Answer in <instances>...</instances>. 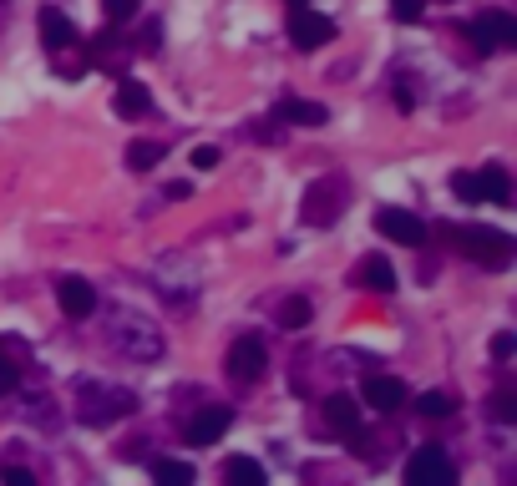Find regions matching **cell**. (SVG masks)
I'll return each instance as SVG.
<instances>
[{
    "label": "cell",
    "mask_w": 517,
    "mask_h": 486,
    "mask_svg": "<svg viewBox=\"0 0 517 486\" xmlns=\"http://www.w3.org/2000/svg\"><path fill=\"white\" fill-rule=\"evenodd\" d=\"M441 238H452V249L477 259L482 269H507L512 264V238L497 228H477V223H441Z\"/></svg>",
    "instance_id": "6da1fadb"
},
{
    "label": "cell",
    "mask_w": 517,
    "mask_h": 486,
    "mask_svg": "<svg viewBox=\"0 0 517 486\" xmlns=\"http://www.w3.org/2000/svg\"><path fill=\"white\" fill-rule=\"evenodd\" d=\"M107 340L127 360H158L163 355V330H158L153 319H142V314H112Z\"/></svg>",
    "instance_id": "7a4b0ae2"
},
{
    "label": "cell",
    "mask_w": 517,
    "mask_h": 486,
    "mask_svg": "<svg viewBox=\"0 0 517 486\" xmlns=\"http://www.w3.org/2000/svg\"><path fill=\"white\" fill-rule=\"evenodd\" d=\"M137 411V395L122 390V385H82V405H77V416L87 426H107V421H122Z\"/></svg>",
    "instance_id": "3957f363"
},
{
    "label": "cell",
    "mask_w": 517,
    "mask_h": 486,
    "mask_svg": "<svg viewBox=\"0 0 517 486\" xmlns=\"http://www.w3.org/2000/svg\"><path fill=\"white\" fill-rule=\"evenodd\" d=\"M264 365H269V355H264V340H259V335H239V340L229 345V360H224L229 380L254 385V380L264 375Z\"/></svg>",
    "instance_id": "277c9868"
},
{
    "label": "cell",
    "mask_w": 517,
    "mask_h": 486,
    "mask_svg": "<svg viewBox=\"0 0 517 486\" xmlns=\"http://www.w3.org/2000/svg\"><path fill=\"white\" fill-rule=\"evenodd\" d=\"M406 481H411V486H452V481H457V466L447 461V451L421 446V451L406 461Z\"/></svg>",
    "instance_id": "5b68a950"
},
{
    "label": "cell",
    "mask_w": 517,
    "mask_h": 486,
    "mask_svg": "<svg viewBox=\"0 0 517 486\" xmlns=\"http://www.w3.org/2000/svg\"><path fill=\"white\" fill-rule=\"evenodd\" d=\"M467 36H472L477 56H487V51H497V46H517V21L502 16V11H482V16L467 26Z\"/></svg>",
    "instance_id": "8992f818"
},
{
    "label": "cell",
    "mask_w": 517,
    "mask_h": 486,
    "mask_svg": "<svg viewBox=\"0 0 517 486\" xmlns=\"http://www.w3.org/2000/svg\"><path fill=\"white\" fill-rule=\"evenodd\" d=\"M289 41L300 46V51H315V46L335 41V21H330V16H320V11L294 6V16H289Z\"/></svg>",
    "instance_id": "52a82bcc"
},
{
    "label": "cell",
    "mask_w": 517,
    "mask_h": 486,
    "mask_svg": "<svg viewBox=\"0 0 517 486\" xmlns=\"http://www.w3.org/2000/svg\"><path fill=\"white\" fill-rule=\"evenodd\" d=\"M340 198H345V183H340V178L315 183V188L305 193V208H300V213H305V223H335V218H340V208H345Z\"/></svg>",
    "instance_id": "ba28073f"
},
{
    "label": "cell",
    "mask_w": 517,
    "mask_h": 486,
    "mask_svg": "<svg viewBox=\"0 0 517 486\" xmlns=\"http://www.w3.org/2000/svg\"><path fill=\"white\" fill-rule=\"evenodd\" d=\"M376 228H381L391 243H406V249H421V243H426V223H421L416 213H406V208H381V213H376Z\"/></svg>",
    "instance_id": "9c48e42d"
},
{
    "label": "cell",
    "mask_w": 517,
    "mask_h": 486,
    "mask_svg": "<svg viewBox=\"0 0 517 486\" xmlns=\"http://www.w3.org/2000/svg\"><path fill=\"white\" fill-rule=\"evenodd\" d=\"M229 426H234V411H229V405H203V411L188 421V441H193V446H213Z\"/></svg>",
    "instance_id": "30bf717a"
},
{
    "label": "cell",
    "mask_w": 517,
    "mask_h": 486,
    "mask_svg": "<svg viewBox=\"0 0 517 486\" xmlns=\"http://www.w3.org/2000/svg\"><path fill=\"white\" fill-rule=\"evenodd\" d=\"M56 304H61L71 319H82V314H92V309H97V289H92L82 274H66V279L56 284Z\"/></svg>",
    "instance_id": "8fae6325"
},
{
    "label": "cell",
    "mask_w": 517,
    "mask_h": 486,
    "mask_svg": "<svg viewBox=\"0 0 517 486\" xmlns=\"http://www.w3.org/2000/svg\"><path fill=\"white\" fill-rule=\"evenodd\" d=\"M320 416H325V426H330L335 436H355V431H360V405H355L350 395H330V400L320 405Z\"/></svg>",
    "instance_id": "7c38bea8"
},
{
    "label": "cell",
    "mask_w": 517,
    "mask_h": 486,
    "mask_svg": "<svg viewBox=\"0 0 517 486\" xmlns=\"http://www.w3.org/2000/svg\"><path fill=\"white\" fill-rule=\"evenodd\" d=\"M401 400H406V385L396 375H371L365 380V405H371V411H396Z\"/></svg>",
    "instance_id": "4fadbf2b"
},
{
    "label": "cell",
    "mask_w": 517,
    "mask_h": 486,
    "mask_svg": "<svg viewBox=\"0 0 517 486\" xmlns=\"http://www.w3.org/2000/svg\"><path fill=\"white\" fill-rule=\"evenodd\" d=\"M41 41H46L51 51H66L71 41H77V26H71L56 6H46V11H41Z\"/></svg>",
    "instance_id": "5bb4252c"
},
{
    "label": "cell",
    "mask_w": 517,
    "mask_h": 486,
    "mask_svg": "<svg viewBox=\"0 0 517 486\" xmlns=\"http://www.w3.org/2000/svg\"><path fill=\"white\" fill-rule=\"evenodd\" d=\"M360 284L371 289V294H391L396 289V269H391V259L386 254H371L360 264Z\"/></svg>",
    "instance_id": "9a60e30c"
},
{
    "label": "cell",
    "mask_w": 517,
    "mask_h": 486,
    "mask_svg": "<svg viewBox=\"0 0 517 486\" xmlns=\"http://www.w3.org/2000/svg\"><path fill=\"white\" fill-rule=\"evenodd\" d=\"M477 193H482V203L507 208V203H512V178H507V168H482V173H477Z\"/></svg>",
    "instance_id": "2e32d148"
},
{
    "label": "cell",
    "mask_w": 517,
    "mask_h": 486,
    "mask_svg": "<svg viewBox=\"0 0 517 486\" xmlns=\"http://www.w3.org/2000/svg\"><path fill=\"white\" fill-rule=\"evenodd\" d=\"M147 107H153V97H147L142 81H117V112L122 117H142Z\"/></svg>",
    "instance_id": "e0dca14e"
},
{
    "label": "cell",
    "mask_w": 517,
    "mask_h": 486,
    "mask_svg": "<svg viewBox=\"0 0 517 486\" xmlns=\"http://www.w3.org/2000/svg\"><path fill=\"white\" fill-rule=\"evenodd\" d=\"M158 162H163V147H158L153 137H137V142L127 147V168H132V173H153Z\"/></svg>",
    "instance_id": "ac0fdd59"
},
{
    "label": "cell",
    "mask_w": 517,
    "mask_h": 486,
    "mask_svg": "<svg viewBox=\"0 0 517 486\" xmlns=\"http://www.w3.org/2000/svg\"><path fill=\"white\" fill-rule=\"evenodd\" d=\"M224 481H244V486H264V466L254 456H229L224 461Z\"/></svg>",
    "instance_id": "d6986e66"
},
{
    "label": "cell",
    "mask_w": 517,
    "mask_h": 486,
    "mask_svg": "<svg viewBox=\"0 0 517 486\" xmlns=\"http://www.w3.org/2000/svg\"><path fill=\"white\" fill-rule=\"evenodd\" d=\"M279 117H284V122H300V127H320V122H330V112H325L320 102H284Z\"/></svg>",
    "instance_id": "ffe728a7"
},
{
    "label": "cell",
    "mask_w": 517,
    "mask_h": 486,
    "mask_svg": "<svg viewBox=\"0 0 517 486\" xmlns=\"http://www.w3.org/2000/svg\"><path fill=\"white\" fill-rule=\"evenodd\" d=\"M279 324H284V330H305V324H310V299H300V294H294V299H284V309H279Z\"/></svg>",
    "instance_id": "44dd1931"
},
{
    "label": "cell",
    "mask_w": 517,
    "mask_h": 486,
    "mask_svg": "<svg viewBox=\"0 0 517 486\" xmlns=\"http://www.w3.org/2000/svg\"><path fill=\"white\" fill-rule=\"evenodd\" d=\"M416 411H421V416H431V421H441V416H452L457 405H452V395H441V390H426V395L416 400Z\"/></svg>",
    "instance_id": "7402d4cb"
},
{
    "label": "cell",
    "mask_w": 517,
    "mask_h": 486,
    "mask_svg": "<svg viewBox=\"0 0 517 486\" xmlns=\"http://www.w3.org/2000/svg\"><path fill=\"white\" fill-rule=\"evenodd\" d=\"M153 471H158V481H168V486H193V466H188V461H158Z\"/></svg>",
    "instance_id": "603a6c76"
},
{
    "label": "cell",
    "mask_w": 517,
    "mask_h": 486,
    "mask_svg": "<svg viewBox=\"0 0 517 486\" xmlns=\"http://www.w3.org/2000/svg\"><path fill=\"white\" fill-rule=\"evenodd\" d=\"M487 405H492V421H502V426L517 421V395H512V390H497Z\"/></svg>",
    "instance_id": "cb8c5ba5"
},
{
    "label": "cell",
    "mask_w": 517,
    "mask_h": 486,
    "mask_svg": "<svg viewBox=\"0 0 517 486\" xmlns=\"http://www.w3.org/2000/svg\"><path fill=\"white\" fill-rule=\"evenodd\" d=\"M452 193H457L462 203H482V193H477V173H457V178H452Z\"/></svg>",
    "instance_id": "d4e9b609"
},
{
    "label": "cell",
    "mask_w": 517,
    "mask_h": 486,
    "mask_svg": "<svg viewBox=\"0 0 517 486\" xmlns=\"http://www.w3.org/2000/svg\"><path fill=\"white\" fill-rule=\"evenodd\" d=\"M107 6V21H132L137 16V0H102Z\"/></svg>",
    "instance_id": "484cf974"
},
{
    "label": "cell",
    "mask_w": 517,
    "mask_h": 486,
    "mask_svg": "<svg viewBox=\"0 0 517 486\" xmlns=\"http://www.w3.org/2000/svg\"><path fill=\"white\" fill-rule=\"evenodd\" d=\"M421 6L426 0H391V16L396 21H421Z\"/></svg>",
    "instance_id": "4316f807"
},
{
    "label": "cell",
    "mask_w": 517,
    "mask_h": 486,
    "mask_svg": "<svg viewBox=\"0 0 517 486\" xmlns=\"http://www.w3.org/2000/svg\"><path fill=\"white\" fill-rule=\"evenodd\" d=\"M193 168H198V173H213V168H218V147H193Z\"/></svg>",
    "instance_id": "83f0119b"
},
{
    "label": "cell",
    "mask_w": 517,
    "mask_h": 486,
    "mask_svg": "<svg viewBox=\"0 0 517 486\" xmlns=\"http://www.w3.org/2000/svg\"><path fill=\"white\" fill-rule=\"evenodd\" d=\"M512 350H517V335H507V330L492 335V355H497V360H512Z\"/></svg>",
    "instance_id": "f1b7e54d"
},
{
    "label": "cell",
    "mask_w": 517,
    "mask_h": 486,
    "mask_svg": "<svg viewBox=\"0 0 517 486\" xmlns=\"http://www.w3.org/2000/svg\"><path fill=\"white\" fill-rule=\"evenodd\" d=\"M16 380H21V375H16V365H11L6 355H0V395H11V390H16Z\"/></svg>",
    "instance_id": "f546056e"
},
{
    "label": "cell",
    "mask_w": 517,
    "mask_h": 486,
    "mask_svg": "<svg viewBox=\"0 0 517 486\" xmlns=\"http://www.w3.org/2000/svg\"><path fill=\"white\" fill-rule=\"evenodd\" d=\"M0 476H6L11 486H36V476H31L26 466H6V471H0Z\"/></svg>",
    "instance_id": "4dcf8cb0"
},
{
    "label": "cell",
    "mask_w": 517,
    "mask_h": 486,
    "mask_svg": "<svg viewBox=\"0 0 517 486\" xmlns=\"http://www.w3.org/2000/svg\"><path fill=\"white\" fill-rule=\"evenodd\" d=\"M396 107H406V112L416 107V97H411V87H396Z\"/></svg>",
    "instance_id": "1f68e13d"
}]
</instances>
